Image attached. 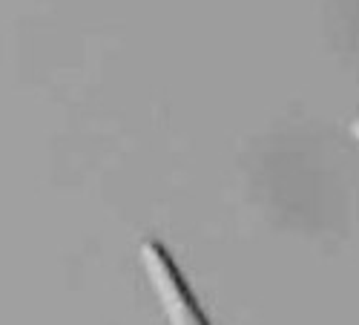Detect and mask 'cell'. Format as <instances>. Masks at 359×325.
<instances>
[{
    "label": "cell",
    "mask_w": 359,
    "mask_h": 325,
    "mask_svg": "<svg viewBox=\"0 0 359 325\" xmlns=\"http://www.w3.org/2000/svg\"><path fill=\"white\" fill-rule=\"evenodd\" d=\"M141 262L144 271L153 282V288L158 291V300L167 311L170 325H210L207 314L201 311L198 300L193 297L190 285L184 282L178 265L172 262V256L164 251L161 242L156 239H144L141 242Z\"/></svg>",
    "instance_id": "6da1fadb"
}]
</instances>
